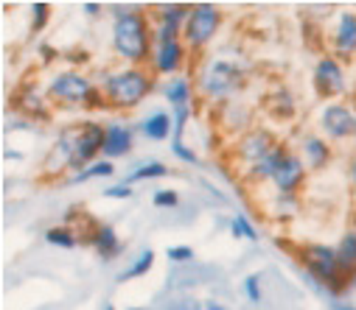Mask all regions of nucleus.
Segmentation results:
<instances>
[{
  "mask_svg": "<svg viewBox=\"0 0 356 310\" xmlns=\"http://www.w3.org/2000/svg\"><path fill=\"white\" fill-rule=\"evenodd\" d=\"M230 232H233V238H244V241H255L258 238L255 227L247 221V216H236L233 224H230Z\"/></svg>",
  "mask_w": 356,
  "mask_h": 310,
  "instance_id": "a878e982",
  "label": "nucleus"
},
{
  "mask_svg": "<svg viewBox=\"0 0 356 310\" xmlns=\"http://www.w3.org/2000/svg\"><path fill=\"white\" fill-rule=\"evenodd\" d=\"M286 154H289V151H286L284 146H275V148L270 151V157H266L264 162H258V165L252 168V176H255V179H273L275 171L281 168V162L286 160Z\"/></svg>",
  "mask_w": 356,
  "mask_h": 310,
  "instance_id": "f3484780",
  "label": "nucleus"
},
{
  "mask_svg": "<svg viewBox=\"0 0 356 310\" xmlns=\"http://www.w3.org/2000/svg\"><path fill=\"white\" fill-rule=\"evenodd\" d=\"M188 15H191V6H180V3H171V6H165L163 9V17H160V23H165V26H171V28H186V23H188Z\"/></svg>",
  "mask_w": 356,
  "mask_h": 310,
  "instance_id": "412c9836",
  "label": "nucleus"
},
{
  "mask_svg": "<svg viewBox=\"0 0 356 310\" xmlns=\"http://www.w3.org/2000/svg\"><path fill=\"white\" fill-rule=\"evenodd\" d=\"M165 255H168V260H174V263H191V260H194V249H191V246H171Z\"/></svg>",
  "mask_w": 356,
  "mask_h": 310,
  "instance_id": "bb28decb",
  "label": "nucleus"
},
{
  "mask_svg": "<svg viewBox=\"0 0 356 310\" xmlns=\"http://www.w3.org/2000/svg\"><path fill=\"white\" fill-rule=\"evenodd\" d=\"M314 84L320 89V95H339L345 92V73L339 67L337 59L331 56H323L314 67Z\"/></svg>",
  "mask_w": 356,
  "mask_h": 310,
  "instance_id": "1a4fd4ad",
  "label": "nucleus"
},
{
  "mask_svg": "<svg viewBox=\"0 0 356 310\" xmlns=\"http://www.w3.org/2000/svg\"><path fill=\"white\" fill-rule=\"evenodd\" d=\"M171 129H174V118H168L165 112H154L152 118H146V121L140 123V132H143L149 140H154V143L165 140V137L171 135Z\"/></svg>",
  "mask_w": 356,
  "mask_h": 310,
  "instance_id": "dca6fc26",
  "label": "nucleus"
},
{
  "mask_svg": "<svg viewBox=\"0 0 356 310\" xmlns=\"http://www.w3.org/2000/svg\"><path fill=\"white\" fill-rule=\"evenodd\" d=\"M113 45H115V53L121 59H127L129 64L146 62L149 45H152L146 15H140V12H124V15H118V20L113 26Z\"/></svg>",
  "mask_w": 356,
  "mask_h": 310,
  "instance_id": "f257e3e1",
  "label": "nucleus"
},
{
  "mask_svg": "<svg viewBox=\"0 0 356 310\" xmlns=\"http://www.w3.org/2000/svg\"><path fill=\"white\" fill-rule=\"evenodd\" d=\"M104 310H115V307H113V304H107V307H104Z\"/></svg>",
  "mask_w": 356,
  "mask_h": 310,
  "instance_id": "e433bc0d",
  "label": "nucleus"
},
{
  "mask_svg": "<svg viewBox=\"0 0 356 310\" xmlns=\"http://www.w3.org/2000/svg\"><path fill=\"white\" fill-rule=\"evenodd\" d=\"M45 241L54 243V246H62V249H73L76 246V235L67 230V227H54L45 232Z\"/></svg>",
  "mask_w": 356,
  "mask_h": 310,
  "instance_id": "b1692460",
  "label": "nucleus"
},
{
  "mask_svg": "<svg viewBox=\"0 0 356 310\" xmlns=\"http://www.w3.org/2000/svg\"><path fill=\"white\" fill-rule=\"evenodd\" d=\"M244 293L250 302H261V288H258V277H247L244 279Z\"/></svg>",
  "mask_w": 356,
  "mask_h": 310,
  "instance_id": "7c9ffc66",
  "label": "nucleus"
},
{
  "mask_svg": "<svg viewBox=\"0 0 356 310\" xmlns=\"http://www.w3.org/2000/svg\"><path fill=\"white\" fill-rule=\"evenodd\" d=\"M132 310H140V307H132Z\"/></svg>",
  "mask_w": 356,
  "mask_h": 310,
  "instance_id": "4c0bfd02",
  "label": "nucleus"
},
{
  "mask_svg": "<svg viewBox=\"0 0 356 310\" xmlns=\"http://www.w3.org/2000/svg\"><path fill=\"white\" fill-rule=\"evenodd\" d=\"M132 148V132L124 126V123H110L107 126V137H104V157L107 160H115V157H124L129 154Z\"/></svg>",
  "mask_w": 356,
  "mask_h": 310,
  "instance_id": "ddd939ff",
  "label": "nucleus"
},
{
  "mask_svg": "<svg viewBox=\"0 0 356 310\" xmlns=\"http://www.w3.org/2000/svg\"><path fill=\"white\" fill-rule=\"evenodd\" d=\"M238 87V70H236V64H230V62H213L211 67H208V73L202 76V89H205V95H211V98H225V95H230L233 89Z\"/></svg>",
  "mask_w": 356,
  "mask_h": 310,
  "instance_id": "0eeeda50",
  "label": "nucleus"
},
{
  "mask_svg": "<svg viewBox=\"0 0 356 310\" xmlns=\"http://www.w3.org/2000/svg\"><path fill=\"white\" fill-rule=\"evenodd\" d=\"M171 151H174V154H177V157H180V160H183V162H191V165H194V162H197V154H194V151H188V148H186V143H183V140H174V143H171Z\"/></svg>",
  "mask_w": 356,
  "mask_h": 310,
  "instance_id": "c756f323",
  "label": "nucleus"
},
{
  "mask_svg": "<svg viewBox=\"0 0 356 310\" xmlns=\"http://www.w3.org/2000/svg\"><path fill=\"white\" fill-rule=\"evenodd\" d=\"M165 98L168 103H174V110L177 107H188L191 103V81L188 78H174L165 84Z\"/></svg>",
  "mask_w": 356,
  "mask_h": 310,
  "instance_id": "a211bd4d",
  "label": "nucleus"
},
{
  "mask_svg": "<svg viewBox=\"0 0 356 310\" xmlns=\"http://www.w3.org/2000/svg\"><path fill=\"white\" fill-rule=\"evenodd\" d=\"M275 148V143H273V137L266 135V132H250V135H244L241 137V143H238V160H244L250 168H255L258 162H264L266 157H270V151Z\"/></svg>",
  "mask_w": 356,
  "mask_h": 310,
  "instance_id": "9d476101",
  "label": "nucleus"
},
{
  "mask_svg": "<svg viewBox=\"0 0 356 310\" xmlns=\"http://www.w3.org/2000/svg\"><path fill=\"white\" fill-rule=\"evenodd\" d=\"M303 154L309 157V165H312V168H323V165L331 160V148H328V143L320 140V137H309V140L303 143Z\"/></svg>",
  "mask_w": 356,
  "mask_h": 310,
  "instance_id": "6ab92c4d",
  "label": "nucleus"
},
{
  "mask_svg": "<svg viewBox=\"0 0 356 310\" xmlns=\"http://www.w3.org/2000/svg\"><path fill=\"white\" fill-rule=\"evenodd\" d=\"M334 48H337L339 56L356 53V15L353 12L339 17V26H337V34H334Z\"/></svg>",
  "mask_w": 356,
  "mask_h": 310,
  "instance_id": "4468645a",
  "label": "nucleus"
},
{
  "mask_svg": "<svg viewBox=\"0 0 356 310\" xmlns=\"http://www.w3.org/2000/svg\"><path fill=\"white\" fill-rule=\"evenodd\" d=\"M177 201H180V196H177L174 190H154V204L157 207H177Z\"/></svg>",
  "mask_w": 356,
  "mask_h": 310,
  "instance_id": "cd10ccee",
  "label": "nucleus"
},
{
  "mask_svg": "<svg viewBox=\"0 0 356 310\" xmlns=\"http://www.w3.org/2000/svg\"><path fill=\"white\" fill-rule=\"evenodd\" d=\"M152 266H154V252H152V249H146V252H140V257H138V260L132 263V268H129V271H124V274H121L118 279H121V282H127V279L143 277V274H146V271H149Z\"/></svg>",
  "mask_w": 356,
  "mask_h": 310,
  "instance_id": "4be33fe9",
  "label": "nucleus"
},
{
  "mask_svg": "<svg viewBox=\"0 0 356 310\" xmlns=\"http://www.w3.org/2000/svg\"><path fill=\"white\" fill-rule=\"evenodd\" d=\"M104 137H107V129L102 123H81L76 129V143H73V157H70V168L73 171H81L84 165L90 168L93 165V157L99 151H104Z\"/></svg>",
  "mask_w": 356,
  "mask_h": 310,
  "instance_id": "423d86ee",
  "label": "nucleus"
},
{
  "mask_svg": "<svg viewBox=\"0 0 356 310\" xmlns=\"http://www.w3.org/2000/svg\"><path fill=\"white\" fill-rule=\"evenodd\" d=\"M152 76L140 67H129V70H121L115 76H110L104 81V95L113 107H121V110H132L138 103L152 92Z\"/></svg>",
  "mask_w": 356,
  "mask_h": 310,
  "instance_id": "f03ea898",
  "label": "nucleus"
},
{
  "mask_svg": "<svg viewBox=\"0 0 356 310\" xmlns=\"http://www.w3.org/2000/svg\"><path fill=\"white\" fill-rule=\"evenodd\" d=\"M337 257H339V266H342L345 274H348V271H350V274L356 271V232H348V235L339 241Z\"/></svg>",
  "mask_w": 356,
  "mask_h": 310,
  "instance_id": "aec40b11",
  "label": "nucleus"
},
{
  "mask_svg": "<svg viewBox=\"0 0 356 310\" xmlns=\"http://www.w3.org/2000/svg\"><path fill=\"white\" fill-rule=\"evenodd\" d=\"M107 196H110V198H129V196H132V187H129V184H115V187L107 190Z\"/></svg>",
  "mask_w": 356,
  "mask_h": 310,
  "instance_id": "2f4dec72",
  "label": "nucleus"
},
{
  "mask_svg": "<svg viewBox=\"0 0 356 310\" xmlns=\"http://www.w3.org/2000/svg\"><path fill=\"white\" fill-rule=\"evenodd\" d=\"M165 173H168V168L163 162H146V165H140L138 171H132L127 176V184L129 182H140V179H157V176H165Z\"/></svg>",
  "mask_w": 356,
  "mask_h": 310,
  "instance_id": "5701e85b",
  "label": "nucleus"
},
{
  "mask_svg": "<svg viewBox=\"0 0 356 310\" xmlns=\"http://www.w3.org/2000/svg\"><path fill=\"white\" fill-rule=\"evenodd\" d=\"M48 92H51V98L65 101V103H87V107H102L104 103L99 98V92L93 89V84L79 73H59L51 81Z\"/></svg>",
  "mask_w": 356,
  "mask_h": 310,
  "instance_id": "7ed1b4c3",
  "label": "nucleus"
},
{
  "mask_svg": "<svg viewBox=\"0 0 356 310\" xmlns=\"http://www.w3.org/2000/svg\"><path fill=\"white\" fill-rule=\"evenodd\" d=\"M31 15H34V31H40L48 23V3H34Z\"/></svg>",
  "mask_w": 356,
  "mask_h": 310,
  "instance_id": "c85d7f7f",
  "label": "nucleus"
},
{
  "mask_svg": "<svg viewBox=\"0 0 356 310\" xmlns=\"http://www.w3.org/2000/svg\"><path fill=\"white\" fill-rule=\"evenodd\" d=\"M186 51L180 45V40H171V42H157L154 51V70L157 73H177L183 67Z\"/></svg>",
  "mask_w": 356,
  "mask_h": 310,
  "instance_id": "f8f14e48",
  "label": "nucleus"
},
{
  "mask_svg": "<svg viewBox=\"0 0 356 310\" xmlns=\"http://www.w3.org/2000/svg\"><path fill=\"white\" fill-rule=\"evenodd\" d=\"M93 246L102 255V260H115L124 252V243H121V238L115 235L113 227H99L96 235H93Z\"/></svg>",
  "mask_w": 356,
  "mask_h": 310,
  "instance_id": "2eb2a0df",
  "label": "nucleus"
},
{
  "mask_svg": "<svg viewBox=\"0 0 356 310\" xmlns=\"http://www.w3.org/2000/svg\"><path fill=\"white\" fill-rule=\"evenodd\" d=\"M219 23H222V15L216 6L211 3H197L191 6V15H188V23L183 28V37L191 48H205L213 34L219 31Z\"/></svg>",
  "mask_w": 356,
  "mask_h": 310,
  "instance_id": "20e7f679",
  "label": "nucleus"
},
{
  "mask_svg": "<svg viewBox=\"0 0 356 310\" xmlns=\"http://www.w3.org/2000/svg\"><path fill=\"white\" fill-rule=\"evenodd\" d=\"M300 257H303V266H306L317 279H323L325 285H334V288H337V282H342V274H345V271H342L339 257H337L334 249H328V246H323V243H309V246H303Z\"/></svg>",
  "mask_w": 356,
  "mask_h": 310,
  "instance_id": "39448f33",
  "label": "nucleus"
},
{
  "mask_svg": "<svg viewBox=\"0 0 356 310\" xmlns=\"http://www.w3.org/2000/svg\"><path fill=\"white\" fill-rule=\"evenodd\" d=\"M205 310H222V304H216V302H208V307Z\"/></svg>",
  "mask_w": 356,
  "mask_h": 310,
  "instance_id": "f704fd0d",
  "label": "nucleus"
},
{
  "mask_svg": "<svg viewBox=\"0 0 356 310\" xmlns=\"http://www.w3.org/2000/svg\"><path fill=\"white\" fill-rule=\"evenodd\" d=\"M350 282H353V285H356V271H353V274H350Z\"/></svg>",
  "mask_w": 356,
  "mask_h": 310,
  "instance_id": "c9c22d12",
  "label": "nucleus"
},
{
  "mask_svg": "<svg viewBox=\"0 0 356 310\" xmlns=\"http://www.w3.org/2000/svg\"><path fill=\"white\" fill-rule=\"evenodd\" d=\"M320 123H323V132L334 140L356 135V112L350 107H345V103H331V107H325Z\"/></svg>",
  "mask_w": 356,
  "mask_h": 310,
  "instance_id": "6e6552de",
  "label": "nucleus"
},
{
  "mask_svg": "<svg viewBox=\"0 0 356 310\" xmlns=\"http://www.w3.org/2000/svg\"><path fill=\"white\" fill-rule=\"evenodd\" d=\"M303 179H306V165H303V160L298 154H286V160L281 162V168L273 176L278 193H284V196H292L303 184Z\"/></svg>",
  "mask_w": 356,
  "mask_h": 310,
  "instance_id": "9b49d317",
  "label": "nucleus"
},
{
  "mask_svg": "<svg viewBox=\"0 0 356 310\" xmlns=\"http://www.w3.org/2000/svg\"><path fill=\"white\" fill-rule=\"evenodd\" d=\"M113 171H115L113 162H110V160H102V162H93L90 168H84L81 173H76L73 182H87V179H93V176H110Z\"/></svg>",
  "mask_w": 356,
  "mask_h": 310,
  "instance_id": "393cba45",
  "label": "nucleus"
},
{
  "mask_svg": "<svg viewBox=\"0 0 356 310\" xmlns=\"http://www.w3.org/2000/svg\"><path fill=\"white\" fill-rule=\"evenodd\" d=\"M84 12H87V15H96L99 6H96V3H84Z\"/></svg>",
  "mask_w": 356,
  "mask_h": 310,
  "instance_id": "473e14b6",
  "label": "nucleus"
},
{
  "mask_svg": "<svg viewBox=\"0 0 356 310\" xmlns=\"http://www.w3.org/2000/svg\"><path fill=\"white\" fill-rule=\"evenodd\" d=\"M350 179H353V184H356V160L350 162Z\"/></svg>",
  "mask_w": 356,
  "mask_h": 310,
  "instance_id": "72a5a7b5",
  "label": "nucleus"
}]
</instances>
